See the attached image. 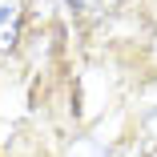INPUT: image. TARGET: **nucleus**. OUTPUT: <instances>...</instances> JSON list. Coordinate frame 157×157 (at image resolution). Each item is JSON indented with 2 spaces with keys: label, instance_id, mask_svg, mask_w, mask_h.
I'll return each mask as SVG.
<instances>
[{
  "label": "nucleus",
  "instance_id": "f03ea898",
  "mask_svg": "<svg viewBox=\"0 0 157 157\" xmlns=\"http://www.w3.org/2000/svg\"><path fill=\"white\" fill-rule=\"evenodd\" d=\"M73 4H77V8H89V12H93V8H101L105 0H73Z\"/></svg>",
  "mask_w": 157,
  "mask_h": 157
},
{
  "label": "nucleus",
  "instance_id": "f257e3e1",
  "mask_svg": "<svg viewBox=\"0 0 157 157\" xmlns=\"http://www.w3.org/2000/svg\"><path fill=\"white\" fill-rule=\"evenodd\" d=\"M16 28H20V0H0V48L16 40Z\"/></svg>",
  "mask_w": 157,
  "mask_h": 157
}]
</instances>
